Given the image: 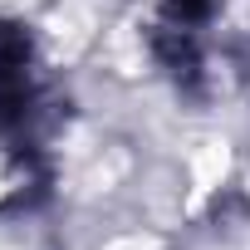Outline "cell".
<instances>
[{"label": "cell", "instance_id": "6da1fadb", "mask_svg": "<svg viewBox=\"0 0 250 250\" xmlns=\"http://www.w3.org/2000/svg\"><path fill=\"white\" fill-rule=\"evenodd\" d=\"M44 182H49V172H44V138L0 123V211L30 206L44 191Z\"/></svg>", "mask_w": 250, "mask_h": 250}]
</instances>
